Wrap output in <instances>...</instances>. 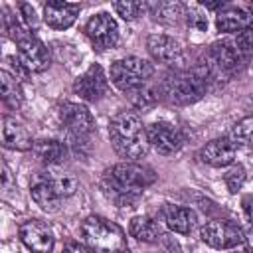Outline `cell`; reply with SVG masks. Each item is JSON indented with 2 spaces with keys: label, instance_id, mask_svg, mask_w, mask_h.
<instances>
[{
  "label": "cell",
  "instance_id": "cell-4",
  "mask_svg": "<svg viewBox=\"0 0 253 253\" xmlns=\"http://www.w3.org/2000/svg\"><path fill=\"white\" fill-rule=\"evenodd\" d=\"M79 231L85 245L93 253H126L128 251L125 231L117 223L101 215L85 217Z\"/></svg>",
  "mask_w": 253,
  "mask_h": 253
},
{
  "label": "cell",
  "instance_id": "cell-10",
  "mask_svg": "<svg viewBox=\"0 0 253 253\" xmlns=\"http://www.w3.org/2000/svg\"><path fill=\"white\" fill-rule=\"evenodd\" d=\"M73 93L87 103H97L109 93V81L99 63H91L83 75H79L73 83Z\"/></svg>",
  "mask_w": 253,
  "mask_h": 253
},
{
  "label": "cell",
  "instance_id": "cell-16",
  "mask_svg": "<svg viewBox=\"0 0 253 253\" xmlns=\"http://www.w3.org/2000/svg\"><path fill=\"white\" fill-rule=\"evenodd\" d=\"M200 160L210 164V166H215V168H223V166H229L233 164L235 160V144L225 136V138H213L210 142H206L200 152H198Z\"/></svg>",
  "mask_w": 253,
  "mask_h": 253
},
{
  "label": "cell",
  "instance_id": "cell-5",
  "mask_svg": "<svg viewBox=\"0 0 253 253\" xmlns=\"http://www.w3.org/2000/svg\"><path fill=\"white\" fill-rule=\"evenodd\" d=\"M4 30L16 42L18 57L26 65L28 71L40 73V71L47 69V65H49V51L28 28H24L18 20H14L10 16H4Z\"/></svg>",
  "mask_w": 253,
  "mask_h": 253
},
{
  "label": "cell",
  "instance_id": "cell-27",
  "mask_svg": "<svg viewBox=\"0 0 253 253\" xmlns=\"http://www.w3.org/2000/svg\"><path fill=\"white\" fill-rule=\"evenodd\" d=\"M126 95H128L130 103H132L136 109H148V107H152V105L156 103V99H158V95H154V89L146 87V83L140 85V87H136V89H132V91H128Z\"/></svg>",
  "mask_w": 253,
  "mask_h": 253
},
{
  "label": "cell",
  "instance_id": "cell-36",
  "mask_svg": "<svg viewBox=\"0 0 253 253\" xmlns=\"http://www.w3.org/2000/svg\"><path fill=\"white\" fill-rule=\"evenodd\" d=\"M251 63H253V59H251Z\"/></svg>",
  "mask_w": 253,
  "mask_h": 253
},
{
  "label": "cell",
  "instance_id": "cell-20",
  "mask_svg": "<svg viewBox=\"0 0 253 253\" xmlns=\"http://www.w3.org/2000/svg\"><path fill=\"white\" fill-rule=\"evenodd\" d=\"M32 150L36 158L45 166H57L67 156V144L61 140H53V138H43V140L34 142Z\"/></svg>",
  "mask_w": 253,
  "mask_h": 253
},
{
  "label": "cell",
  "instance_id": "cell-7",
  "mask_svg": "<svg viewBox=\"0 0 253 253\" xmlns=\"http://www.w3.org/2000/svg\"><path fill=\"white\" fill-rule=\"evenodd\" d=\"M152 73H154L152 63L142 57H136V55L117 59L111 65V81L117 89H121L125 93L144 85L152 77Z\"/></svg>",
  "mask_w": 253,
  "mask_h": 253
},
{
  "label": "cell",
  "instance_id": "cell-24",
  "mask_svg": "<svg viewBox=\"0 0 253 253\" xmlns=\"http://www.w3.org/2000/svg\"><path fill=\"white\" fill-rule=\"evenodd\" d=\"M150 8L154 18L164 24H176L186 16V6L180 2H158V4H152Z\"/></svg>",
  "mask_w": 253,
  "mask_h": 253
},
{
  "label": "cell",
  "instance_id": "cell-14",
  "mask_svg": "<svg viewBox=\"0 0 253 253\" xmlns=\"http://www.w3.org/2000/svg\"><path fill=\"white\" fill-rule=\"evenodd\" d=\"M241 49L237 47V43L231 42H215L210 47V63L206 65L210 71L215 69L219 73H233L241 61Z\"/></svg>",
  "mask_w": 253,
  "mask_h": 253
},
{
  "label": "cell",
  "instance_id": "cell-29",
  "mask_svg": "<svg viewBox=\"0 0 253 253\" xmlns=\"http://www.w3.org/2000/svg\"><path fill=\"white\" fill-rule=\"evenodd\" d=\"M245 176H247V174H245V168H243L241 164L231 166V168L225 172V176H223L227 190H229L231 194H235L237 190H241V186L245 184Z\"/></svg>",
  "mask_w": 253,
  "mask_h": 253
},
{
  "label": "cell",
  "instance_id": "cell-28",
  "mask_svg": "<svg viewBox=\"0 0 253 253\" xmlns=\"http://www.w3.org/2000/svg\"><path fill=\"white\" fill-rule=\"evenodd\" d=\"M113 8L123 20L132 22L140 16V12H144L146 6L142 2H134V0H121V2H113Z\"/></svg>",
  "mask_w": 253,
  "mask_h": 253
},
{
  "label": "cell",
  "instance_id": "cell-32",
  "mask_svg": "<svg viewBox=\"0 0 253 253\" xmlns=\"http://www.w3.org/2000/svg\"><path fill=\"white\" fill-rule=\"evenodd\" d=\"M20 12H22V16H24V22H26L28 30H32V28L38 26V16H36V10H34L32 4L22 2V4H20Z\"/></svg>",
  "mask_w": 253,
  "mask_h": 253
},
{
  "label": "cell",
  "instance_id": "cell-13",
  "mask_svg": "<svg viewBox=\"0 0 253 253\" xmlns=\"http://www.w3.org/2000/svg\"><path fill=\"white\" fill-rule=\"evenodd\" d=\"M146 49L154 61L164 63V65L174 67V65L182 63V59H184L180 43L166 34H150L146 40Z\"/></svg>",
  "mask_w": 253,
  "mask_h": 253
},
{
  "label": "cell",
  "instance_id": "cell-1",
  "mask_svg": "<svg viewBox=\"0 0 253 253\" xmlns=\"http://www.w3.org/2000/svg\"><path fill=\"white\" fill-rule=\"evenodd\" d=\"M156 182V174L136 162H121L111 166L101 180V188L119 208H134L140 194Z\"/></svg>",
  "mask_w": 253,
  "mask_h": 253
},
{
  "label": "cell",
  "instance_id": "cell-12",
  "mask_svg": "<svg viewBox=\"0 0 253 253\" xmlns=\"http://www.w3.org/2000/svg\"><path fill=\"white\" fill-rule=\"evenodd\" d=\"M146 136H148V144L158 152V154H174L180 150L184 136L180 132L178 126L158 121L146 126Z\"/></svg>",
  "mask_w": 253,
  "mask_h": 253
},
{
  "label": "cell",
  "instance_id": "cell-15",
  "mask_svg": "<svg viewBox=\"0 0 253 253\" xmlns=\"http://www.w3.org/2000/svg\"><path fill=\"white\" fill-rule=\"evenodd\" d=\"M79 10H81L79 4L61 2V0H49L47 4H43V20L53 30H67L77 20Z\"/></svg>",
  "mask_w": 253,
  "mask_h": 253
},
{
  "label": "cell",
  "instance_id": "cell-19",
  "mask_svg": "<svg viewBox=\"0 0 253 253\" xmlns=\"http://www.w3.org/2000/svg\"><path fill=\"white\" fill-rule=\"evenodd\" d=\"M2 144L12 150H30L34 148V140L28 128L12 117L2 119Z\"/></svg>",
  "mask_w": 253,
  "mask_h": 253
},
{
  "label": "cell",
  "instance_id": "cell-31",
  "mask_svg": "<svg viewBox=\"0 0 253 253\" xmlns=\"http://www.w3.org/2000/svg\"><path fill=\"white\" fill-rule=\"evenodd\" d=\"M235 43H237V47H239L241 51L253 49V22H251V26H249V28H245L243 32H239V34H237Z\"/></svg>",
  "mask_w": 253,
  "mask_h": 253
},
{
  "label": "cell",
  "instance_id": "cell-11",
  "mask_svg": "<svg viewBox=\"0 0 253 253\" xmlns=\"http://www.w3.org/2000/svg\"><path fill=\"white\" fill-rule=\"evenodd\" d=\"M20 241L32 251V253H51L55 245L53 231L47 223L40 219H28L18 227Z\"/></svg>",
  "mask_w": 253,
  "mask_h": 253
},
{
  "label": "cell",
  "instance_id": "cell-25",
  "mask_svg": "<svg viewBox=\"0 0 253 253\" xmlns=\"http://www.w3.org/2000/svg\"><path fill=\"white\" fill-rule=\"evenodd\" d=\"M227 138L235 146H253V117H245V119L237 121L229 128Z\"/></svg>",
  "mask_w": 253,
  "mask_h": 253
},
{
  "label": "cell",
  "instance_id": "cell-34",
  "mask_svg": "<svg viewBox=\"0 0 253 253\" xmlns=\"http://www.w3.org/2000/svg\"><path fill=\"white\" fill-rule=\"evenodd\" d=\"M241 206H243V213H245L247 221L253 225V194H247V196H243V200H241Z\"/></svg>",
  "mask_w": 253,
  "mask_h": 253
},
{
  "label": "cell",
  "instance_id": "cell-2",
  "mask_svg": "<svg viewBox=\"0 0 253 253\" xmlns=\"http://www.w3.org/2000/svg\"><path fill=\"white\" fill-rule=\"evenodd\" d=\"M109 136L117 154L126 158V162L146 156L150 148L142 119L134 111L117 113L109 123Z\"/></svg>",
  "mask_w": 253,
  "mask_h": 253
},
{
  "label": "cell",
  "instance_id": "cell-21",
  "mask_svg": "<svg viewBox=\"0 0 253 253\" xmlns=\"http://www.w3.org/2000/svg\"><path fill=\"white\" fill-rule=\"evenodd\" d=\"M30 194H32V200H34L43 211H57V210H59V204H61V200H63V198H59V194L53 190V186H51V182H49L47 176L36 180V182L32 184Z\"/></svg>",
  "mask_w": 253,
  "mask_h": 253
},
{
  "label": "cell",
  "instance_id": "cell-8",
  "mask_svg": "<svg viewBox=\"0 0 253 253\" xmlns=\"http://www.w3.org/2000/svg\"><path fill=\"white\" fill-rule=\"evenodd\" d=\"M200 239L213 249H233L245 241V233L233 221L211 219L200 229Z\"/></svg>",
  "mask_w": 253,
  "mask_h": 253
},
{
  "label": "cell",
  "instance_id": "cell-6",
  "mask_svg": "<svg viewBox=\"0 0 253 253\" xmlns=\"http://www.w3.org/2000/svg\"><path fill=\"white\" fill-rule=\"evenodd\" d=\"M59 121L67 132L69 144L81 152L83 146H89L91 134L95 130V121L89 109L81 103H63L59 107Z\"/></svg>",
  "mask_w": 253,
  "mask_h": 253
},
{
  "label": "cell",
  "instance_id": "cell-22",
  "mask_svg": "<svg viewBox=\"0 0 253 253\" xmlns=\"http://www.w3.org/2000/svg\"><path fill=\"white\" fill-rule=\"evenodd\" d=\"M128 233L142 241V243H154L162 237V231H160V225L150 217V215H136L130 219L128 223Z\"/></svg>",
  "mask_w": 253,
  "mask_h": 253
},
{
  "label": "cell",
  "instance_id": "cell-3",
  "mask_svg": "<svg viewBox=\"0 0 253 253\" xmlns=\"http://www.w3.org/2000/svg\"><path fill=\"white\" fill-rule=\"evenodd\" d=\"M210 69L176 71L168 75L160 85V95L172 105H192L200 101L208 91Z\"/></svg>",
  "mask_w": 253,
  "mask_h": 253
},
{
  "label": "cell",
  "instance_id": "cell-23",
  "mask_svg": "<svg viewBox=\"0 0 253 253\" xmlns=\"http://www.w3.org/2000/svg\"><path fill=\"white\" fill-rule=\"evenodd\" d=\"M0 97H2L4 105L10 109H18L24 101V91H22L20 79L6 69L0 71Z\"/></svg>",
  "mask_w": 253,
  "mask_h": 253
},
{
  "label": "cell",
  "instance_id": "cell-18",
  "mask_svg": "<svg viewBox=\"0 0 253 253\" xmlns=\"http://www.w3.org/2000/svg\"><path fill=\"white\" fill-rule=\"evenodd\" d=\"M251 22H253V14L237 6H223L215 16V28L223 34L243 32L245 28L251 26Z\"/></svg>",
  "mask_w": 253,
  "mask_h": 253
},
{
  "label": "cell",
  "instance_id": "cell-26",
  "mask_svg": "<svg viewBox=\"0 0 253 253\" xmlns=\"http://www.w3.org/2000/svg\"><path fill=\"white\" fill-rule=\"evenodd\" d=\"M47 178H49L53 190L59 194V198H69V196H73V194L77 192V188H79L77 178L71 176V174H57V176H47Z\"/></svg>",
  "mask_w": 253,
  "mask_h": 253
},
{
  "label": "cell",
  "instance_id": "cell-30",
  "mask_svg": "<svg viewBox=\"0 0 253 253\" xmlns=\"http://www.w3.org/2000/svg\"><path fill=\"white\" fill-rule=\"evenodd\" d=\"M186 16H188V24H190L192 28H196V30H200V32H206V30H208V20H206L204 12L200 10V4L186 8Z\"/></svg>",
  "mask_w": 253,
  "mask_h": 253
},
{
  "label": "cell",
  "instance_id": "cell-9",
  "mask_svg": "<svg viewBox=\"0 0 253 253\" xmlns=\"http://www.w3.org/2000/svg\"><path fill=\"white\" fill-rule=\"evenodd\" d=\"M85 36L95 49H113L119 43V26L111 14L99 12L85 24Z\"/></svg>",
  "mask_w": 253,
  "mask_h": 253
},
{
  "label": "cell",
  "instance_id": "cell-33",
  "mask_svg": "<svg viewBox=\"0 0 253 253\" xmlns=\"http://www.w3.org/2000/svg\"><path fill=\"white\" fill-rule=\"evenodd\" d=\"M61 253H93V251H91L87 245H83V243L69 241V243H65V245H63Z\"/></svg>",
  "mask_w": 253,
  "mask_h": 253
},
{
  "label": "cell",
  "instance_id": "cell-35",
  "mask_svg": "<svg viewBox=\"0 0 253 253\" xmlns=\"http://www.w3.org/2000/svg\"><path fill=\"white\" fill-rule=\"evenodd\" d=\"M0 170H2V174H0V178H2V190H4V194H8L12 190V174H10L8 166H6V162H2Z\"/></svg>",
  "mask_w": 253,
  "mask_h": 253
},
{
  "label": "cell",
  "instance_id": "cell-17",
  "mask_svg": "<svg viewBox=\"0 0 253 253\" xmlns=\"http://www.w3.org/2000/svg\"><path fill=\"white\" fill-rule=\"evenodd\" d=\"M160 215H162L164 223L168 225V229L182 233V235L190 233L198 221L194 210L184 208V206H176V204H164L160 210Z\"/></svg>",
  "mask_w": 253,
  "mask_h": 253
}]
</instances>
